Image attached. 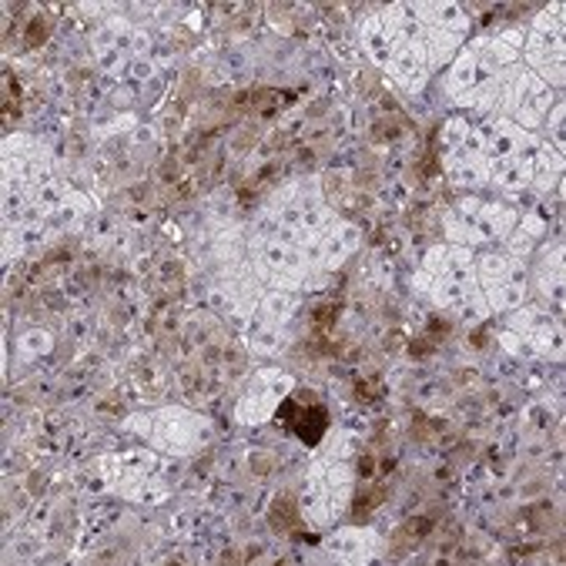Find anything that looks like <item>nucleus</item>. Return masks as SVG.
Masks as SVG:
<instances>
[{"label": "nucleus", "instance_id": "1", "mask_svg": "<svg viewBox=\"0 0 566 566\" xmlns=\"http://www.w3.org/2000/svg\"><path fill=\"white\" fill-rule=\"evenodd\" d=\"M325 426H329V412L315 402V406H302V419H295V433H299V439L305 446H315L319 439H322L325 433Z\"/></svg>", "mask_w": 566, "mask_h": 566}, {"label": "nucleus", "instance_id": "2", "mask_svg": "<svg viewBox=\"0 0 566 566\" xmlns=\"http://www.w3.org/2000/svg\"><path fill=\"white\" fill-rule=\"evenodd\" d=\"M268 523H272V530H275V533H295V530H299V506H295V500L282 493V496L272 503Z\"/></svg>", "mask_w": 566, "mask_h": 566}, {"label": "nucleus", "instance_id": "3", "mask_svg": "<svg viewBox=\"0 0 566 566\" xmlns=\"http://www.w3.org/2000/svg\"><path fill=\"white\" fill-rule=\"evenodd\" d=\"M429 530H433V516H412V520H406V526L399 530V536H396V550H399V556H402V550L406 546H412V543H419L422 536H429Z\"/></svg>", "mask_w": 566, "mask_h": 566}, {"label": "nucleus", "instance_id": "4", "mask_svg": "<svg viewBox=\"0 0 566 566\" xmlns=\"http://www.w3.org/2000/svg\"><path fill=\"white\" fill-rule=\"evenodd\" d=\"M389 496V486H376L369 489V493H362L356 500V506H352V520H362V516H369V513L376 510V506H382Z\"/></svg>", "mask_w": 566, "mask_h": 566}, {"label": "nucleus", "instance_id": "5", "mask_svg": "<svg viewBox=\"0 0 566 566\" xmlns=\"http://www.w3.org/2000/svg\"><path fill=\"white\" fill-rule=\"evenodd\" d=\"M51 27H54V21L47 17L44 21V14H37L31 24H27V34H24V44L27 47H41L47 41V34H51Z\"/></svg>", "mask_w": 566, "mask_h": 566}, {"label": "nucleus", "instance_id": "6", "mask_svg": "<svg viewBox=\"0 0 566 566\" xmlns=\"http://www.w3.org/2000/svg\"><path fill=\"white\" fill-rule=\"evenodd\" d=\"M339 322V305H319L312 312V325H315V335L332 332V325Z\"/></svg>", "mask_w": 566, "mask_h": 566}, {"label": "nucleus", "instance_id": "7", "mask_svg": "<svg viewBox=\"0 0 566 566\" xmlns=\"http://www.w3.org/2000/svg\"><path fill=\"white\" fill-rule=\"evenodd\" d=\"M379 392H382V379H379V376L356 382V399H359V402H372V399H379Z\"/></svg>", "mask_w": 566, "mask_h": 566}, {"label": "nucleus", "instance_id": "8", "mask_svg": "<svg viewBox=\"0 0 566 566\" xmlns=\"http://www.w3.org/2000/svg\"><path fill=\"white\" fill-rule=\"evenodd\" d=\"M295 416H299V402H295V399H289V402H282V409H278V426H289V429H292V426H295Z\"/></svg>", "mask_w": 566, "mask_h": 566}, {"label": "nucleus", "instance_id": "9", "mask_svg": "<svg viewBox=\"0 0 566 566\" xmlns=\"http://www.w3.org/2000/svg\"><path fill=\"white\" fill-rule=\"evenodd\" d=\"M252 469H255L258 476H268V473L275 469V459H272V456H255V459H252Z\"/></svg>", "mask_w": 566, "mask_h": 566}, {"label": "nucleus", "instance_id": "10", "mask_svg": "<svg viewBox=\"0 0 566 566\" xmlns=\"http://www.w3.org/2000/svg\"><path fill=\"white\" fill-rule=\"evenodd\" d=\"M372 469H376V456H362V459H359V473L369 479V476H376Z\"/></svg>", "mask_w": 566, "mask_h": 566}, {"label": "nucleus", "instance_id": "11", "mask_svg": "<svg viewBox=\"0 0 566 566\" xmlns=\"http://www.w3.org/2000/svg\"><path fill=\"white\" fill-rule=\"evenodd\" d=\"M429 349H433V342H412V345H409V352H412V356H426Z\"/></svg>", "mask_w": 566, "mask_h": 566}]
</instances>
